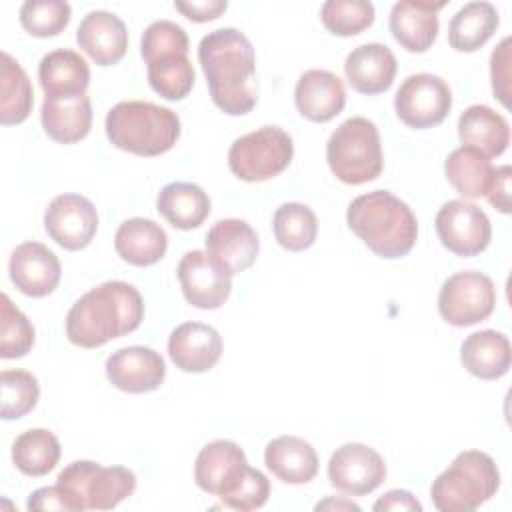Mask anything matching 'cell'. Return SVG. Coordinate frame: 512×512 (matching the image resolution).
<instances>
[{"label":"cell","mask_w":512,"mask_h":512,"mask_svg":"<svg viewBox=\"0 0 512 512\" xmlns=\"http://www.w3.org/2000/svg\"><path fill=\"white\" fill-rule=\"evenodd\" d=\"M372 508L376 512H384V510H412V512H420L422 504L408 490H388L382 498H378L374 502Z\"/></svg>","instance_id":"obj_47"},{"label":"cell","mask_w":512,"mask_h":512,"mask_svg":"<svg viewBox=\"0 0 512 512\" xmlns=\"http://www.w3.org/2000/svg\"><path fill=\"white\" fill-rule=\"evenodd\" d=\"M156 210L170 226L178 230H192L208 218L210 198L198 184L170 182L160 190Z\"/></svg>","instance_id":"obj_30"},{"label":"cell","mask_w":512,"mask_h":512,"mask_svg":"<svg viewBox=\"0 0 512 512\" xmlns=\"http://www.w3.org/2000/svg\"><path fill=\"white\" fill-rule=\"evenodd\" d=\"M72 16V8L64 0H26L20 6L22 28L36 38L60 34Z\"/></svg>","instance_id":"obj_40"},{"label":"cell","mask_w":512,"mask_h":512,"mask_svg":"<svg viewBox=\"0 0 512 512\" xmlns=\"http://www.w3.org/2000/svg\"><path fill=\"white\" fill-rule=\"evenodd\" d=\"M2 406L0 416L4 420H16L32 412L40 398V386L28 370H2L0 372Z\"/></svg>","instance_id":"obj_37"},{"label":"cell","mask_w":512,"mask_h":512,"mask_svg":"<svg viewBox=\"0 0 512 512\" xmlns=\"http://www.w3.org/2000/svg\"><path fill=\"white\" fill-rule=\"evenodd\" d=\"M106 376L122 392L146 394L162 386L166 378L164 358L148 346H126L106 360Z\"/></svg>","instance_id":"obj_16"},{"label":"cell","mask_w":512,"mask_h":512,"mask_svg":"<svg viewBox=\"0 0 512 512\" xmlns=\"http://www.w3.org/2000/svg\"><path fill=\"white\" fill-rule=\"evenodd\" d=\"M198 62L210 98L222 112L242 116L256 106V58L246 34L236 28L208 32L198 44Z\"/></svg>","instance_id":"obj_1"},{"label":"cell","mask_w":512,"mask_h":512,"mask_svg":"<svg viewBox=\"0 0 512 512\" xmlns=\"http://www.w3.org/2000/svg\"><path fill=\"white\" fill-rule=\"evenodd\" d=\"M174 8L192 22H208L226 12V0H200V2H174Z\"/></svg>","instance_id":"obj_45"},{"label":"cell","mask_w":512,"mask_h":512,"mask_svg":"<svg viewBox=\"0 0 512 512\" xmlns=\"http://www.w3.org/2000/svg\"><path fill=\"white\" fill-rule=\"evenodd\" d=\"M450 108V86L440 76L428 72L408 76L394 96L396 116L416 130L438 126L450 114Z\"/></svg>","instance_id":"obj_10"},{"label":"cell","mask_w":512,"mask_h":512,"mask_svg":"<svg viewBox=\"0 0 512 512\" xmlns=\"http://www.w3.org/2000/svg\"><path fill=\"white\" fill-rule=\"evenodd\" d=\"M298 112L310 122H328L346 106V90L342 80L328 70H306L294 88Z\"/></svg>","instance_id":"obj_22"},{"label":"cell","mask_w":512,"mask_h":512,"mask_svg":"<svg viewBox=\"0 0 512 512\" xmlns=\"http://www.w3.org/2000/svg\"><path fill=\"white\" fill-rule=\"evenodd\" d=\"M324 28L336 36H354L374 22V4L368 0H328L320 8Z\"/></svg>","instance_id":"obj_38"},{"label":"cell","mask_w":512,"mask_h":512,"mask_svg":"<svg viewBox=\"0 0 512 512\" xmlns=\"http://www.w3.org/2000/svg\"><path fill=\"white\" fill-rule=\"evenodd\" d=\"M444 172L452 188L468 200L486 196L494 178L490 158L470 146L452 150L444 162Z\"/></svg>","instance_id":"obj_32"},{"label":"cell","mask_w":512,"mask_h":512,"mask_svg":"<svg viewBox=\"0 0 512 512\" xmlns=\"http://www.w3.org/2000/svg\"><path fill=\"white\" fill-rule=\"evenodd\" d=\"M246 468V454L236 442L214 440L198 452L194 464V480L200 490L224 498L242 480Z\"/></svg>","instance_id":"obj_17"},{"label":"cell","mask_w":512,"mask_h":512,"mask_svg":"<svg viewBox=\"0 0 512 512\" xmlns=\"http://www.w3.org/2000/svg\"><path fill=\"white\" fill-rule=\"evenodd\" d=\"M38 80L44 98L80 96L90 84V68L86 60L68 48H58L42 56L38 64Z\"/></svg>","instance_id":"obj_26"},{"label":"cell","mask_w":512,"mask_h":512,"mask_svg":"<svg viewBox=\"0 0 512 512\" xmlns=\"http://www.w3.org/2000/svg\"><path fill=\"white\" fill-rule=\"evenodd\" d=\"M118 256L132 266H152L166 254L168 236L164 228L150 218H128L114 234Z\"/></svg>","instance_id":"obj_27"},{"label":"cell","mask_w":512,"mask_h":512,"mask_svg":"<svg viewBox=\"0 0 512 512\" xmlns=\"http://www.w3.org/2000/svg\"><path fill=\"white\" fill-rule=\"evenodd\" d=\"M270 496V482L258 468H246L242 480L222 500L224 506L240 512L262 508Z\"/></svg>","instance_id":"obj_41"},{"label":"cell","mask_w":512,"mask_h":512,"mask_svg":"<svg viewBox=\"0 0 512 512\" xmlns=\"http://www.w3.org/2000/svg\"><path fill=\"white\" fill-rule=\"evenodd\" d=\"M458 138L484 156H500L510 144V126L502 114L486 104L468 106L458 118Z\"/></svg>","instance_id":"obj_25"},{"label":"cell","mask_w":512,"mask_h":512,"mask_svg":"<svg viewBox=\"0 0 512 512\" xmlns=\"http://www.w3.org/2000/svg\"><path fill=\"white\" fill-rule=\"evenodd\" d=\"M498 24V10L490 2H468L452 16L448 42L458 52H476L492 38Z\"/></svg>","instance_id":"obj_31"},{"label":"cell","mask_w":512,"mask_h":512,"mask_svg":"<svg viewBox=\"0 0 512 512\" xmlns=\"http://www.w3.org/2000/svg\"><path fill=\"white\" fill-rule=\"evenodd\" d=\"M40 120L44 132L60 144H74L88 136L92 126V104L86 94L44 98Z\"/></svg>","instance_id":"obj_24"},{"label":"cell","mask_w":512,"mask_h":512,"mask_svg":"<svg viewBox=\"0 0 512 512\" xmlns=\"http://www.w3.org/2000/svg\"><path fill=\"white\" fill-rule=\"evenodd\" d=\"M272 230L276 242L282 248L290 252H302L316 242L318 220L306 204L284 202L274 212Z\"/></svg>","instance_id":"obj_36"},{"label":"cell","mask_w":512,"mask_h":512,"mask_svg":"<svg viewBox=\"0 0 512 512\" xmlns=\"http://www.w3.org/2000/svg\"><path fill=\"white\" fill-rule=\"evenodd\" d=\"M396 58L386 44L368 42L354 48L344 62L348 84L360 94L386 92L396 76Z\"/></svg>","instance_id":"obj_23"},{"label":"cell","mask_w":512,"mask_h":512,"mask_svg":"<svg viewBox=\"0 0 512 512\" xmlns=\"http://www.w3.org/2000/svg\"><path fill=\"white\" fill-rule=\"evenodd\" d=\"M60 460V442L46 428H30L12 442V462L26 476H44Z\"/></svg>","instance_id":"obj_35"},{"label":"cell","mask_w":512,"mask_h":512,"mask_svg":"<svg viewBox=\"0 0 512 512\" xmlns=\"http://www.w3.org/2000/svg\"><path fill=\"white\" fill-rule=\"evenodd\" d=\"M28 510H70L78 512L72 496L60 486H44L34 490L26 502Z\"/></svg>","instance_id":"obj_44"},{"label":"cell","mask_w":512,"mask_h":512,"mask_svg":"<svg viewBox=\"0 0 512 512\" xmlns=\"http://www.w3.org/2000/svg\"><path fill=\"white\" fill-rule=\"evenodd\" d=\"M188 34L182 26L170 20H156L152 22L140 40V54L146 60H150L156 54L170 52V50H188Z\"/></svg>","instance_id":"obj_42"},{"label":"cell","mask_w":512,"mask_h":512,"mask_svg":"<svg viewBox=\"0 0 512 512\" xmlns=\"http://www.w3.org/2000/svg\"><path fill=\"white\" fill-rule=\"evenodd\" d=\"M496 306V288L490 276L464 270L456 272L444 280L438 294L440 316L456 326H472L486 320Z\"/></svg>","instance_id":"obj_9"},{"label":"cell","mask_w":512,"mask_h":512,"mask_svg":"<svg viewBox=\"0 0 512 512\" xmlns=\"http://www.w3.org/2000/svg\"><path fill=\"white\" fill-rule=\"evenodd\" d=\"M510 36H506L490 58V78H492V92L504 106H510Z\"/></svg>","instance_id":"obj_43"},{"label":"cell","mask_w":512,"mask_h":512,"mask_svg":"<svg viewBox=\"0 0 512 512\" xmlns=\"http://www.w3.org/2000/svg\"><path fill=\"white\" fill-rule=\"evenodd\" d=\"M498 488L500 472L492 456L480 450H464L436 476L430 496L440 512H472L490 500Z\"/></svg>","instance_id":"obj_5"},{"label":"cell","mask_w":512,"mask_h":512,"mask_svg":"<svg viewBox=\"0 0 512 512\" xmlns=\"http://www.w3.org/2000/svg\"><path fill=\"white\" fill-rule=\"evenodd\" d=\"M178 282L188 304L202 310L220 308L232 292V276L204 250H190L178 262Z\"/></svg>","instance_id":"obj_14"},{"label":"cell","mask_w":512,"mask_h":512,"mask_svg":"<svg viewBox=\"0 0 512 512\" xmlns=\"http://www.w3.org/2000/svg\"><path fill=\"white\" fill-rule=\"evenodd\" d=\"M208 256L230 276L248 270L260 252L256 230L240 218H224L206 232Z\"/></svg>","instance_id":"obj_15"},{"label":"cell","mask_w":512,"mask_h":512,"mask_svg":"<svg viewBox=\"0 0 512 512\" xmlns=\"http://www.w3.org/2000/svg\"><path fill=\"white\" fill-rule=\"evenodd\" d=\"M434 226L442 246L464 258L484 252L492 238V224L486 212L466 200H448L438 210Z\"/></svg>","instance_id":"obj_11"},{"label":"cell","mask_w":512,"mask_h":512,"mask_svg":"<svg viewBox=\"0 0 512 512\" xmlns=\"http://www.w3.org/2000/svg\"><path fill=\"white\" fill-rule=\"evenodd\" d=\"M150 88L164 100H184L194 86L188 50H170L146 60Z\"/></svg>","instance_id":"obj_33"},{"label":"cell","mask_w":512,"mask_h":512,"mask_svg":"<svg viewBox=\"0 0 512 512\" xmlns=\"http://www.w3.org/2000/svg\"><path fill=\"white\" fill-rule=\"evenodd\" d=\"M294 158V144L280 126H262L236 138L228 150L230 172L244 182H264L284 172Z\"/></svg>","instance_id":"obj_8"},{"label":"cell","mask_w":512,"mask_h":512,"mask_svg":"<svg viewBox=\"0 0 512 512\" xmlns=\"http://www.w3.org/2000/svg\"><path fill=\"white\" fill-rule=\"evenodd\" d=\"M316 510H360L358 504L350 502V500H334V498H326L322 502L316 504Z\"/></svg>","instance_id":"obj_48"},{"label":"cell","mask_w":512,"mask_h":512,"mask_svg":"<svg viewBox=\"0 0 512 512\" xmlns=\"http://www.w3.org/2000/svg\"><path fill=\"white\" fill-rule=\"evenodd\" d=\"M34 346L32 322L12 304L8 294L0 296V358L26 356Z\"/></svg>","instance_id":"obj_39"},{"label":"cell","mask_w":512,"mask_h":512,"mask_svg":"<svg viewBox=\"0 0 512 512\" xmlns=\"http://www.w3.org/2000/svg\"><path fill=\"white\" fill-rule=\"evenodd\" d=\"M34 104V92L24 68L8 54L2 52L0 64V122L4 126L24 122Z\"/></svg>","instance_id":"obj_34"},{"label":"cell","mask_w":512,"mask_h":512,"mask_svg":"<svg viewBox=\"0 0 512 512\" xmlns=\"http://www.w3.org/2000/svg\"><path fill=\"white\" fill-rule=\"evenodd\" d=\"M460 360L472 376L498 380L508 372L512 362L510 340L496 330L472 332L460 346Z\"/></svg>","instance_id":"obj_28"},{"label":"cell","mask_w":512,"mask_h":512,"mask_svg":"<svg viewBox=\"0 0 512 512\" xmlns=\"http://www.w3.org/2000/svg\"><path fill=\"white\" fill-rule=\"evenodd\" d=\"M144 320L140 292L122 280H108L80 296L66 316V336L74 346L98 348L134 332Z\"/></svg>","instance_id":"obj_2"},{"label":"cell","mask_w":512,"mask_h":512,"mask_svg":"<svg viewBox=\"0 0 512 512\" xmlns=\"http://www.w3.org/2000/svg\"><path fill=\"white\" fill-rule=\"evenodd\" d=\"M168 356L182 372L200 374L216 366L222 356V338L202 322H184L170 332Z\"/></svg>","instance_id":"obj_19"},{"label":"cell","mask_w":512,"mask_h":512,"mask_svg":"<svg viewBox=\"0 0 512 512\" xmlns=\"http://www.w3.org/2000/svg\"><path fill=\"white\" fill-rule=\"evenodd\" d=\"M328 480L336 490L348 496H366L386 480V464L374 448L348 442L332 452Z\"/></svg>","instance_id":"obj_12"},{"label":"cell","mask_w":512,"mask_h":512,"mask_svg":"<svg viewBox=\"0 0 512 512\" xmlns=\"http://www.w3.org/2000/svg\"><path fill=\"white\" fill-rule=\"evenodd\" d=\"M266 468L286 484H306L318 474V456L310 442L298 436H278L266 444Z\"/></svg>","instance_id":"obj_29"},{"label":"cell","mask_w":512,"mask_h":512,"mask_svg":"<svg viewBox=\"0 0 512 512\" xmlns=\"http://www.w3.org/2000/svg\"><path fill=\"white\" fill-rule=\"evenodd\" d=\"M10 280L14 286L32 298L48 296L56 290L62 276L58 256L40 242H22L14 248L8 262Z\"/></svg>","instance_id":"obj_18"},{"label":"cell","mask_w":512,"mask_h":512,"mask_svg":"<svg viewBox=\"0 0 512 512\" xmlns=\"http://www.w3.org/2000/svg\"><path fill=\"white\" fill-rule=\"evenodd\" d=\"M76 510H112L136 490V476L126 466H102L92 460L70 462L56 478Z\"/></svg>","instance_id":"obj_7"},{"label":"cell","mask_w":512,"mask_h":512,"mask_svg":"<svg viewBox=\"0 0 512 512\" xmlns=\"http://www.w3.org/2000/svg\"><path fill=\"white\" fill-rule=\"evenodd\" d=\"M510 174H512L510 166L494 168V178L486 192L488 202L502 214L510 212Z\"/></svg>","instance_id":"obj_46"},{"label":"cell","mask_w":512,"mask_h":512,"mask_svg":"<svg viewBox=\"0 0 512 512\" xmlns=\"http://www.w3.org/2000/svg\"><path fill=\"white\" fill-rule=\"evenodd\" d=\"M444 2L400 0L390 10V32L408 52H426L438 36V10Z\"/></svg>","instance_id":"obj_21"},{"label":"cell","mask_w":512,"mask_h":512,"mask_svg":"<svg viewBox=\"0 0 512 512\" xmlns=\"http://www.w3.org/2000/svg\"><path fill=\"white\" fill-rule=\"evenodd\" d=\"M346 222L376 256L386 260L406 256L418 238L412 208L388 190H372L354 198Z\"/></svg>","instance_id":"obj_3"},{"label":"cell","mask_w":512,"mask_h":512,"mask_svg":"<svg viewBox=\"0 0 512 512\" xmlns=\"http://www.w3.org/2000/svg\"><path fill=\"white\" fill-rule=\"evenodd\" d=\"M326 160L332 174L344 184L376 180L384 166L376 124L364 116L344 120L328 138Z\"/></svg>","instance_id":"obj_6"},{"label":"cell","mask_w":512,"mask_h":512,"mask_svg":"<svg viewBox=\"0 0 512 512\" xmlns=\"http://www.w3.org/2000/svg\"><path fill=\"white\" fill-rule=\"evenodd\" d=\"M108 140L136 156H160L180 138V118L170 108L144 100H124L106 114Z\"/></svg>","instance_id":"obj_4"},{"label":"cell","mask_w":512,"mask_h":512,"mask_svg":"<svg viewBox=\"0 0 512 512\" xmlns=\"http://www.w3.org/2000/svg\"><path fill=\"white\" fill-rule=\"evenodd\" d=\"M44 228L58 246L82 250L96 236L98 212L86 196L60 194L44 212Z\"/></svg>","instance_id":"obj_13"},{"label":"cell","mask_w":512,"mask_h":512,"mask_svg":"<svg viewBox=\"0 0 512 512\" xmlns=\"http://www.w3.org/2000/svg\"><path fill=\"white\" fill-rule=\"evenodd\" d=\"M76 42L98 66H112L128 50V30L116 14L92 10L82 18L76 30Z\"/></svg>","instance_id":"obj_20"}]
</instances>
